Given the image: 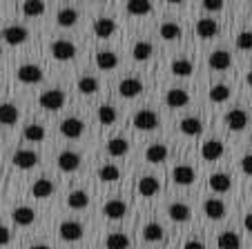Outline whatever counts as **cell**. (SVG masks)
<instances>
[{
    "label": "cell",
    "instance_id": "836d02e7",
    "mask_svg": "<svg viewBox=\"0 0 252 249\" xmlns=\"http://www.w3.org/2000/svg\"><path fill=\"white\" fill-rule=\"evenodd\" d=\"M170 67H172V74L181 76V78H188V76L194 71V65H192L190 60H186V58H174Z\"/></svg>",
    "mask_w": 252,
    "mask_h": 249
},
{
    "label": "cell",
    "instance_id": "7402d4cb",
    "mask_svg": "<svg viewBox=\"0 0 252 249\" xmlns=\"http://www.w3.org/2000/svg\"><path fill=\"white\" fill-rule=\"evenodd\" d=\"M96 67L100 71H112L119 67V56L114 52H98L96 54Z\"/></svg>",
    "mask_w": 252,
    "mask_h": 249
},
{
    "label": "cell",
    "instance_id": "d6a6232c",
    "mask_svg": "<svg viewBox=\"0 0 252 249\" xmlns=\"http://www.w3.org/2000/svg\"><path fill=\"white\" fill-rule=\"evenodd\" d=\"M127 151H129V142L125 138H112V140H107V154L114 156V158H121Z\"/></svg>",
    "mask_w": 252,
    "mask_h": 249
},
{
    "label": "cell",
    "instance_id": "c3c4849f",
    "mask_svg": "<svg viewBox=\"0 0 252 249\" xmlns=\"http://www.w3.org/2000/svg\"><path fill=\"white\" fill-rule=\"evenodd\" d=\"M11 240V231L7 229L5 225H0V247H5V245H9Z\"/></svg>",
    "mask_w": 252,
    "mask_h": 249
},
{
    "label": "cell",
    "instance_id": "9a60e30c",
    "mask_svg": "<svg viewBox=\"0 0 252 249\" xmlns=\"http://www.w3.org/2000/svg\"><path fill=\"white\" fill-rule=\"evenodd\" d=\"M225 125H228L232 132H241L248 125V113L243 111V109H230V111L225 113Z\"/></svg>",
    "mask_w": 252,
    "mask_h": 249
},
{
    "label": "cell",
    "instance_id": "83f0119b",
    "mask_svg": "<svg viewBox=\"0 0 252 249\" xmlns=\"http://www.w3.org/2000/svg\"><path fill=\"white\" fill-rule=\"evenodd\" d=\"M217 245H219V249H241V238L234 231H221Z\"/></svg>",
    "mask_w": 252,
    "mask_h": 249
},
{
    "label": "cell",
    "instance_id": "277c9868",
    "mask_svg": "<svg viewBox=\"0 0 252 249\" xmlns=\"http://www.w3.org/2000/svg\"><path fill=\"white\" fill-rule=\"evenodd\" d=\"M61 134L65 138H71V140H74V138H81L83 134H85V122L76 116L65 118V120L61 122Z\"/></svg>",
    "mask_w": 252,
    "mask_h": 249
},
{
    "label": "cell",
    "instance_id": "8d00e7d4",
    "mask_svg": "<svg viewBox=\"0 0 252 249\" xmlns=\"http://www.w3.org/2000/svg\"><path fill=\"white\" fill-rule=\"evenodd\" d=\"M98 178L103 180V183H114V180L121 178V169L116 167V165H112V163H105L103 167L98 169Z\"/></svg>",
    "mask_w": 252,
    "mask_h": 249
},
{
    "label": "cell",
    "instance_id": "60d3db41",
    "mask_svg": "<svg viewBox=\"0 0 252 249\" xmlns=\"http://www.w3.org/2000/svg\"><path fill=\"white\" fill-rule=\"evenodd\" d=\"M105 245H107V249H127L129 238L125 234H121V231H116V234H110L105 238Z\"/></svg>",
    "mask_w": 252,
    "mask_h": 249
},
{
    "label": "cell",
    "instance_id": "ac0fdd59",
    "mask_svg": "<svg viewBox=\"0 0 252 249\" xmlns=\"http://www.w3.org/2000/svg\"><path fill=\"white\" fill-rule=\"evenodd\" d=\"M172 178H174L176 185H192L196 174L190 165H176L174 169H172Z\"/></svg>",
    "mask_w": 252,
    "mask_h": 249
},
{
    "label": "cell",
    "instance_id": "f546056e",
    "mask_svg": "<svg viewBox=\"0 0 252 249\" xmlns=\"http://www.w3.org/2000/svg\"><path fill=\"white\" fill-rule=\"evenodd\" d=\"M23 136H25V140H29V142H40V140H45L47 132H45L43 125H38V122H32V125H27V127H25Z\"/></svg>",
    "mask_w": 252,
    "mask_h": 249
},
{
    "label": "cell",
    "instance_id": "4fadbf2b",
    "mask_svg": "<svg viewBox=\"0 0 252 249\" xmlns=\"http://www.w3.org/2000/svg\"><path fill=\"white\" fill-rule=\"evenodd\" d=\"M78 167H81V156L76 154V151H63L61 156H58V169L65 171V174H69V171H76Z\"/></svg>",
    "mask_w": 252,
    "mask_h": 249
},
{
    "label": "cell",
    "instance_id": "1f68e13d",
    "mask_svg": "<svg viewBox=\"0 0 252 249\" xmlns=\"http://www.w3.org/2000/svg\"><path fill=\"white\" fill-rule=\"evenodd\" d=\"M154 54V47H152V43H148V40H138V43H134V47H132V56H134V60H148L150 56Z\"/></svg>",
    "mask_w": 252,
    "mask_h": 249
},
{
    "label": "cell",
    "instance_id": "ab89813d",
    "mask_svg": "<svg viewBox=\"0 0 252 249\" xmlns=\"http://www.w3.org/2000/svg\"><path fill=\"white\" fill-rule=\"evenodd\" d=\"M116 118H119V113H116V109L112 107V105H100L98 107V122L100 125H114Z\"/></svg>",
    "mask_w": 252,
    "mask_h": 249
},
{
    "label": "cell",
    "instance_id": "9f6ffc18",
    "mask_svg": "<svg viewBox=\"0 0 252 249\" xmlns=\"http://www.w3.org/2000/svg\"><path fill=\"white\" fill-rule=\"evenodd\" d=\"M0 56H2V54H0Z\"/></svg>",
    "mask_w": 252,
    "mask_h": 249
},
{
    "label": "cell",
    "instance_id": "4316f807",
    "mask_svg": "<svg viewBox=\"0 0 252 249\" xmlns=\"http://www.w3.org/2000/svg\"><path fill=\"white\" fill-rule=\"evenodd\" d=\"M167 147L161 145V142H154V145H150L148 149H145V158H148V163H163V160L167 158Z\"/></svg>",
    "mask_w": 252,
    "mask_h": 249
},
{
    "label": "cell",
    "instance_id": "6da1fadb",
    "mask_svg": "<svg viewBox=\"0 0 252 249\" xmlns=\"http://www.w3.org/2000/svg\"><path fill=\"white\" fill-rule=\"evenodd\" d=\"M38 105L43 109H47V111H58V109H63V105H65V91H61V89L43 91L38 98Z\"/></svg>",
    "mask_w": 252,
    "mask_h": 249
},
{
    "label": "cell",
    "instance_id": "f35d334b",
    "mask_svg": "<svg viewBox=\"0 0 252 249\" xmlns=\"http://www.w3.org/2000/svg\"><path fill=\"white\" fill-rule=\"evenodd\" d=\"M127 14L129 16L152 14V2H145V0H132V2H127Z\"/></svg>",
    "mask_w": 252,
    "mask_h": 249
},
{
    "label": "cell",
    "instance_id": "d590c367",
    "mask_svg": "<svg viewBox=\"0 0 252 249\" xmlns=\"http://www.w3.org/2000/svg\"><path fill=\"white\" fill-rule=\"evenodd\" d=\"M98 87H100V83H98V78H94V76H83V78H78V91L85 96L96 94Z\"/></svg>",
    "mask_w": 252,
    "mask_h": 249
},
{
    "label": "cell",
    "instance_id": "52a82bcc",
    "mask_svg": "<svg viewBox=\"0 0 252 249\" xmlns=\"http://www.w3.org/2000/svg\"><path fill=\"white\" fill-rule=\"evenodd\" d=\"M18 80L20 83H25V85H33V83H40L43 80V69H40L38 65H20L18 67Z\"/></svg>",
    "mask_w": 252,
    "mask_h": 249
},
{
    "label": "cell",
    "instance_id": "11a10c76",
    "mask_svg": "<svg viewBox=\"0 0 252 249\" xmlns=\"http://www.w3.org/2000/svg\"><path fill=\"white\" fill-rule=\"evenodd\" d=\"M250 16H252V9H250Z\"/></svg>",
    "mask_w": 252,
    "mask_h": 249
},
{
    "label": "cell",
    "instance_id": "f6af8a7d",
    "mask_svg": "<svg viewBox=\"0 0 252 249\" xmlns=\"http://www.w3.org/2000/svg\"><path fill=\"white\" fill-rule=\"evenodd\" d=\"M237 47L241 52H252V31H241L237 36Z\"/></svg>",
    "mask_w": 252,
    "mask_h": 249
},
{
    "label": "cell",
    "instance_id": "30bf717a",
    "mask_svg": "<svg viewBox=\"0 0 252 249\" xmlns=\"http://www.w3.org/2000/svg\"><path fill=\"white\" fill-rule=\"evenodd\" d=\"M203 212L210 221H221L225 216V202L221 198H208L203 202Z\"/></svg>",
    "mask_w": 252,
    "mask_h": 249
},
{
    "label": "cell",
    "instance_id": "bcb514c9",
    "mask_svg": "<svg viewBox=\"0 0 252 249\" xmlns=\"http://www.w3.org/2000/svg\"><path fill=\"white\" fill-rule=\"evenodd\" d=\"M203 9L205 11H221L223 9V2H221V0H205Z\"/></svg>",
    "mask_w": 252,
    "mask_h": 249
},
{
    "label": "cell",
    "instance_id": "db71d44e",
    "mask_svg": "<svg viewBox=\"0 0 252 249\" xmlns=\"http://www.w3.org/2000/svg\"><path fill=\"white\" fill-rule=\"evenodd\" d=\"M0 178H2V171H0Z\"/></svg>",
    "mask_w": 252,
    "mask_h": 249
},
{
    "label": "cell",
    "instance_id": "3957f363",
    "mask_svg": "<svg viewBox=\"0 0 252 249\" xmlns=\"http://www.w3.org/2000/svg\"><path fill=\"white\" fill-rule=\"evenodd\" d=\"M132 122H134V127L141 129V132H152V129L158 127V116L152 109H141V111L134 113Z\"/></svg>",
    "mask_w": 252,
    "mask_h": 249
},
{
    "label": "cell",
    "instance_id": "f907efd6",
    "mask_svg": "<svg viewBox=\"0 0 252 249\" xmlns=\"http://www.w3.org/2000/svg\"><path fill=\"white\" fill-rule=\"evenodd\" d=\"M243 227H246L248 231H252V214H248V216L243 218Z\"/></svg>",
    "mask_w": 252,
    "mask_h": 249
},
{
    "label": "cell",
    "instance_id": "2e32d148",
    "mask_svg": "<svg viewBox=\"0 0 252 249\" xmlns=\"http://www.w3.org/2000/svg\"><path fill=\"white\" fill-rule=\"evenodd\" d=\"M116 31V20L110 18V16H100L94 23V33L98 38H112Z\"/></svg>",
    "mask_w": 252,
    "mask_h": 249
},
{
    "label": "cell",
    "instance_id": "8fae6325",
    "mask_svg": "<svg viewBox=\"0 0 252 249\" xmlns=\"http://www.w3.org/2000/svg\"><path fill=\"white\" fill-rule=\"evenodd\" d=\"M190 103V94L186 89H179V87H172L170 91L165 94V105L172 109H181Z\"/></svg>",
    "mask_w": 252,
    "mask_h": 249
},
{
    "label": "cell",
    "instance_id": "7bdbcfd3",
    "mask_svg": "<svg viewBox=\"0 0 252 249\" xmlns=\"http://www.w3.org/2000/svg\"><path fill=\"white\" fill-rule=\"evenodd\" d=\"M230 96H232V89H230L228 85H223V83H221V85H214L212 89H210V100H212V103H225Z\"/></svg>",
    "mask_w": 252,
    "mask_h": 249
},
{
    "label": "cell",
    "instance_id": "f5cc1de1",
    "mask_svg": "<svg viewBox=\"0 0 252 249\" xmlns=\"http://www.w3.org/2000/svg\"><path fill=\"white\" fill-rule=\"evenodd\" d=\"M246 80H248V85L252 87V71H248V76H246Z\"/></svg>",
    "mask_w": 252,
    "mask_h": 249
},
{
    "label": "cell",
    "instance_id": "d4e9b609",
    "mask_svg": "<svg viewBox=\"0 0 252 249\" xmlns=\"http://www.w3.org/2000/svg\"><path fill=\"white\" fill-rule=\"evenodd\" d=\"M196 33H199L201 38H214L219 33V25H217L214 18H201L199 23H196Z\"/></svg>",
    "mask_w": 252,
    "mask_h": 249
},
{
    "label": "cell",
    "instance_id": "7c38bea8",
    "mask_svg": "<svg viewBox=\"0 0 252 249\" xmlns=\"http://www.w3.org/2000/svg\"><path fill=\"white\" fill-rule=\"evenodd\" d=\"M208 65L212 67L214 71H225V69H230V65H232V56H230L225 49H217V52L210 54Z\"/></svg>",
    "mask_w": 252,
    "mask_h": 249
},
{
    "label": "cell",
    "instance_id": "603a6c76",
    "mask_svg": "<svg viewBox=\"0 0 252 249\" xmlns=\"http://www.w3.org/2000/svg\"><path fill=\"white\" fill-rule=\"evenodd\" d=\"M158 189H161V185H158V180L154 178V176H145V178L138 180V194H141L143 198L157 196Z\"/></svg>",
    "mask_w": 252,
    "mask_h": 249
},
{
    "label": "cell",
    "instance_id": "8992f818",
    "mask_svg": "<svg viewBox=\"0 0 252 249\" xmlns=\"http://www.w3.org/2000/svg\"><path fill=\"white\" fill-rule=\"evenodd\" d=\"M2 38H5L7 45H23L29 38V31L23 25H9V27L2 29Z\"/></svg>",
    "mask_w": 252,
    "mask_h": 249
},
{
    "label": "cell",
    "instance_id": "4dcf8cb0",
    "mask_svg": "<svg viewBox=\"0 0 252 249\" xmlns=\"http://www.w3.org/2000/svg\"><path fill=\"white\" fill-rule=\"evenodd\" d=\"M67 205H69L71 209H85V207L90 205V194L83 192V189H76V192H71L69 196H67Z\"/></svg>",
    "mask_w": 252,
    "mask_h": 249
},
{
    "label": "cell",
    "instance_id": "44dd1931",
    "mask_svg": "<svg viewBox=\"0 0 252 249\" xmlns=\"http://www.w3.org/2000/svg\"><path fill=\"white\" fill-rule=\"evenodd\" d=\"M11 218H14L16 225H20V227H29L33 221H36V212H33L32 207L23 205V207H16L14 214H11Z\"/></svg>",
    "mask_w": 252,
    "mask_h": 249
},
{
    "label": "cell",
    "instance_id": "484cf974",
    "mask_svg": "<svg viewBox=\"0 0 252 249\" xmlns=\"http://www.w3.org/2000/svg\"><path fill=\"white\" fill-rule=\"evenodd\" d=\"M179 129H181L186 136H199V134L203 132V122H201L199 118H194V116H188V118H183L181 120Z\"/></svg>",
    "mask_w": 252,
    "mask_h": 249
},
{
    "label": "cell",
    "instance_id": "cb8c5ba5",
    "mask_svg": "<svg viewBox=\"0 0 252 249\" xmlns=\"http://www.w3.org/2000/svg\"><path fill=\"white\" fill-rule=\"evenodd\" d=\"M18 107L14 103H2L0 105V125H16L18 122Z\"/></svg>",
    "mask_w": 252,
    "mask_h": 249
},
{
    "label": "cell",
    "instance_id": "d6986e66",
    "mask_svg": "<svg viewBox=\"0 0 252 249\" xmlns=\"http://www.w3.org/2000/svg\"><path fill=\"white\" fill-rule=\"evenodd\" d=\"M141 91H143V83L138 78H125V80H121L119 94L123 96V98H136Z\"/></svg>",
    "mask_w": 252,
    "mask_h": 249
},
{
    "label": "cell",
    "instance_id": "9c48e42d",
    "mask_svg": "<svg viewBox=\"0 0 252 249\" xmlns=\"http://www.w3.org/2000/svg\"><path fill=\"white\" fill-rule=\"evenodd\" d=\"M223 154H225V147L221 140H205L203 145H201V156H203V160L217 163Z\"/></svg>",
    "mask_w": 252,
    "mask_h": 249
},
{
    "label": "cell",
    "instance_id": "7a4b0ae2",
    "mask_svg": "<svg viewBox=\"0 0 252 249\" xmlns=\"http://www.w3.org/2000/svg\"><path fill=\"white\" fill-rule=\"evenodd\" d=\"M58 234L65 243H76L85 236V227L81 225L78 221H63L61 227H58Z\"/></svg>",
    "mask_w": 252,
    "mask_h": 249
},
{
    "label": "cell",
    "instance_id": "ba28073f",
    "mask_svg": "<svg viewBox=\"0 0 252 249\" xmlns=\"http://www.w3.org/2000/svg\"><path fill=\"white\" fill-rule=\"evenodd\" d=\"M14 165L18 167V169H33L36 165H38V154L36 151H32V149H18L14 154Z\"/></svg>",
    "mask_w": 252,
    "mask_h": 249
},
{
    "label": "cell",
    "instance_id": "7dc6e473",
    "mask_svg": "<svg viewBox=\"0 0 252 249\" xmlns=\"http://www.w3.org/2000/svg\"><path fill=\"white\" fill-rule=\"evenodd\" d=\"M241 169L246 176H252V154H248L241 158Z\"/></svg>",
    "mask_w": 252,
    "mask_h": 249
},
{
    "label": "cell",
    "instance_id": "5b68a950",
    "mask_svg": "<svg viewBox=\"0 0 252 249\" xmlns=\"http://www.w3.org/2000/svg\"><path fill=\"white\" fill-rule=\"evenodd\" d=\"M52 56L56 58V60H61V62H67V60H71V58L76 56V47H74V43H69V40H54L52 43Z\"/></svg>",
    "mask_w": 252,
    "mask_h": 249
},
{
    "label": "cell",
    "instance_id": "b9f144b4",
    "mask_svg": "<svg viewBox=\"0 0 252 249\" xmlns=\"http://www.w3.org/2000/svg\"><path fill=\"white\" fill-rule=\"evenodd\" d=\"M183 36V29L176 23H163L161 25V38L163 40H179Z\"/></svg>",
    "mask_w": 252,
    "mask_h": 249
},
{
    "label": "cell",
    "instance_id": "f1b7e54d",
    "mask_svg": "<svg viewBox=\"0 0 252 249\" xmlns=\"http://www.w3.org/2000/svg\"><path fill=\"white\" fill-rule=\"evenodd\" d=\"M54 194V183L47 178H40L32 185V196L33 198H49Z\"/></svg>",
    "mask_w": 252,
    "mask_h": 249
},
{
    "label": "cell",
    "instance_id": "ee69618b",
    "mask_svg": "<svg viewBox=\"0 0 252 249\" xmlns=\"http://www.w3.org/2000/svg\"><path fill=\"white\" fill-rule=\"evenodd\" d=\"M45 2H38V0H27L23 2V14L29 16V18H36V16H43L45 14Z\"/></svg>",
    "mask_w": 252,
    "mask_h": 249
},
{
    "label": "cell",
    "instance_id": "816d5d0a",
    "mask_svg": "<svg viewBox=\"0 0 252 249\" xmlns=\"http://www.w3.org/2000/svg\"><path fill=\"white\" fill-rule=\"evenodd\" d=\"M29 249H52V247H47V245H32Z\"/></svg>",
    "mask_w": 252,
    "mask_h": 249
},
{
    "label": "cell",
    "instance_id": "74e56055",
    "mask_svg": "<svg viewBox=\"0 0 252 249\" xmlns=\"http://www.w3.org/2000/svg\"><path fill=\"white\" fill-rule=\"evenodd\" d=\"M163 227L158 225V222H148V225L143 227V238L148 240V243H158V240L163 238Z\"/></svg>",
    "mask_w": 252,
    "mask_h": 249
},
{
    "label": "cell",
    "instance_id": "e575fe53",
    "mask_svg": "<svg viewBox=\"0 0 252 249\" xmlns=\"http://www.w3.org/2000/svg\"><path fill=\"white\" fill-rule=\"evenodd\" d=\"M56 20L61 27H74L78 20V11L71 9V7H63V9L56 14Z\"/></svg>",
    "mask_w": 252,
    "mask_h": 249
},
{
    "label": "cell",
    "instance_id": "ffe728a7",
    "mask_svg": "<svg viewBox=\"0 0 252 249\" xmlns=\"http://www.w3.org/2000/svg\"><path fill=\"white\" fill-rule=\"evenodd\" d=\"M230 187H232V178H230L228 174H223V171H217V174L210 176V189L217 194H225L230 192Z\"/></svg>",
    "mask_w": 252,
    "mask_h": 249
},
{
    "label": "cell",
    "instance_id": "5bb4252c",
    "mask_svg": "<svg viewBox=\"0 0 252 249\" xmlns=\"http://www.w3.org/2000/svg\"><path fill=\"white\" fill-rule=\"evenodd\" d=\"M103 214L107 218H112V221H121L127 214V205L123 200H119V198H112V200H107L103 205Z\"/></svg>",
    "mask_w": 252,
    "mask_h": 249
},
{
    "label": "cell",
    "instance_id": "e0dca14e",
    "mask_svg": "<svg viewBox=\"0 0 252 249\" xmlns=\"http://www.w3.org/2000/svg\"><path fill=\"white\" fill-rule=\"evenodd\" d=\"M167 216L174 222H188L192 218V209L186 202H172V205L167 207Z\"/></svg>",
    "mask_w": 252,
    "mask_h": 249
},
{
    "label": "cell",
    "instance_id": "681fc988",
    "mask_svg": "<svg viewBox=\"0 0 252 249\" xmlns=\"http://www.w3.org/2000/svg\"><path fill=\"white\" fill-rule=\"evenodd\" d=\"M183 249H205V245L201 243V240H188V243L183 245Z\"/></svg>",
    "mask_w": 252,
    "mask_h": 249
}]
</instances>
